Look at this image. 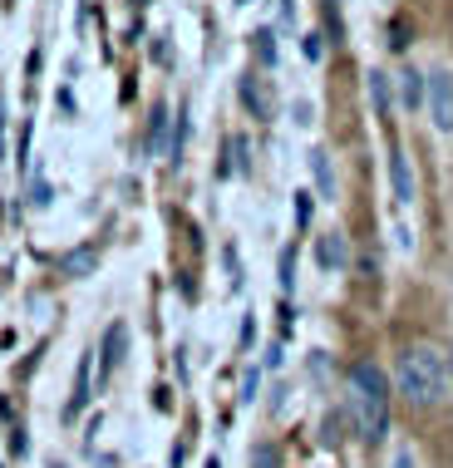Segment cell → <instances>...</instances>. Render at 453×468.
I'll return each instance as SVG.
<instances>
[{
	"label": "cell",
	"instance_id": "obj_4",
	"mask_svg": "<svg viewBox=\"0 0 453 468\" xmlns=\"http://www.w3.org/2000/svg\"><path fill=\"white\" fill-rule=\"evenodd\" d=\"M237 94H242V109L251 119H271V99H267L261 74H242V80H237Z\"/></svg>",
	"mask_w": 453,
	"mask_h": 468
},
{
	"label": "cell",
	"instance_id": "obj_11",
	"mask_svg": "<svg viewBox=\"0 0 453 468\" xmlns=\"http://www.w3.org/2000/svg\"><path fill=\"white\" fill-rule=\"evenodd\" d=\"M370 99H374V113H380V119H395V94H389V74H380V69L370 74Z\"/></svg>",
	"mask_w": 453,
	"mask_h": 468
},
{
	"label": "cell",
	"instance_id": "obj_2",
	"mask_svg": "<svg viewBox=\"0 0 453 468\" xmlns=\"http://www.w3.org/2000/svg\"><path fill=\"white\" fill-rule=\"evenodd\" d=\"M453 385L448 375V356L438 346H405L395 360V395L409 404V410H434V404H444Z\"/></svg>",
	"mask_w": 453,
	"mask_h": 468
},
{
	"label": "cell",
	"instance_id": "obj_18",
	"mask_svg": "<svg viewBox=\"0 0 453 468\" xmlns=\"http://www.w3.org/2000/svg\"><path fill=\"white\" fill-rule=\"evenodd\" d=\"M325 35H331V40H345V25H340L335 0H325Z\"/></svg>",
	"mask_w": 453,
	"mask_h": 468
},
{
	"label": "cell",
	"instance_id": "obj_26",
	"mask_svg": "<svg viewBox=\"0 0 453 468\" xmlns=\"http://www.w3.org/2000/svg\"><path fill=\"white\" fill-rule=\"evenodd\" d=\"M0 133H5V94H0Z\"/></svg>",
	"mask_w": 453,
	"mask_h": 468
},
{
	"label": "cell",
	"instance_id": "obj_9",
	"mask_svg": "<svg viewBox=\"0 0 453 468\" xmlns=\"http://www.w3.org/2000/svg\"><path fill=\"white\" fill-rule=\"evenodd\" d=\"M316 267L321 271H345V237L340 232L316 237Z\"/></svg>",
	"mask_w": 453,
	"mask_h": 468
},
{
	"label": "cell",
	"instance_id": "obj_12",
	"mask_svg": "<svg viewBox=\"0 0 453 468\" xmlns=\"http://www.w3.org/2000/svg\"><path fill=\"white\" fill-rule=\"evenodd\" d=\"M99 267V247H79V251H69L65 261H59V271L65 276H90Z\"/></svg>",
	"mask_w": 453,
	"mask_h": 468
},
{
	"label": "cell",
	"instance_id": "obj_3",
	"mask_svg": "<svg viewBox=\"0 0 453 468\" xmlns=\"http://www.w3.org/2000/svg\"><path fill=\"white\" fill-rule=\"evenodd\" d=\"M424 109H429V119H434L438 133H453V74H448V69H434V74H429Z\"/></svg>",
	"mask_w": 453,
	"mask_h": 468
},
{
	"label": "cell",
	"instance_id": "obj_21",
	"mask_svg": "<svg viewBox=\"0 0 453 468\" xmlns=\"http://www.w3.org/2000/svg\"><path fill=\"white\" fill-rule=\"evenodd\" d=\"M296 222H300V232L311 227V193H296Z\"/></svg>",
	"mask_w": 453,
	"mask_h": 468
},
{
	"label": "cell",
	"instance_id": "obj_8",
	"mask_svg": "<svg viewBox=\"0 0 453 468\" xmlns=\"http://www.w3.org/2000/svg\"><path fill=\"white\" fill-rule=\"evenodd\" d=\"M424 94H429V74H419V69H399V104H405L409 113L414 109H424Z\"/></svg>",
	"mask_w": 453,
	"mask_h": 468
},
{
	"label": "cell",
	"instance_id": "obj_10",
	"mask_svg": "<svg viewBox=\"0 0 453 468\" xmlns=\"http://www.w3.org/2000/svg\"><path fill=\"white\" fill-rule=\"evenodd\" d=\"M90 375H94V360L90 356H79V370H74V395H69V404H65V420H74V414L84 410V404H90Z\"/></svg>",
	"mask_w": 453,
	"mask_h": 468
},
{
	"label": "cell",
	"instance_id": "obj_15",
	"mask_svg": "<svg viewBox=\"0 0 453 468\" xmlns=\"http://www.w3.org/2000/svg\"><path fill=\"white\" fill-rule=\"evenodd\" d=\"M251 468H281V449H276V444H257V449H251Z\"/></svg>",
	"mask_w": 453,
	"mask_h": 468
},
{
	"label": "cell",
	"instance_id": "obj_20",
	"mask_svg": "<svg viewBox=\"0 0 453 468\" xmlns=\"http://www.w3.org/2000/svg\"><path fill=\"white\" fill-rule=\"evenodd\" d=\"M257 385H261V375H257V370H247V375H242V395H237V399L251 404V399H257Z\"/></svg>",
	"mask_w": 453,
	"mask_h": 468
},
{
	"label": "cell",
	"instance_id": "obj_24",
	"mask_svg": "<svg viewBox=\"0 0 453 468\" xmlns=\"http://www.w3.org/2000/svg\"><path fill=\"white\" fill-rule=\"evenodd\" d=\"M281 410H286V385H276L271 389V414H281Z\"/></svg>",
	"mask_w": 453,
	"mask_h": 468
},
{
	"label": "cell",
	"instance_id": "obj_23",
	"mask_svg": "<svg viewBox=\"0 0 453 468\" xmlns=\"http://www.w3.org/2000/svg\"><path fill=\"white\" fill-rule=\"evenodd\" d=\"M389 468H414V453L399 444V449H395V463H389Z\"/></svg>",
	"mask_w": 453,
	"mask_h": 468
},
{
	"label": "cell",
	"instance_id": "obj_25",
	"mask_svg": "<svg viewBox=\"0 0 453 468\" xmlns=\"http://www.w3.org/2000/svg\"><path fill=\"white\" fill-rule=\"evenodd\" d=\"M281 20H286V25H296V0H281Z\"/></svg>",
	"mask_w": 453,
	"mask_h": 468
},
{
	"label": "cell",
	"instance_id": "obj_7",
	"mask_svg": "<svg viewBox=\"0 0 453 468\" xmlns=\"http://www.w3.org/2000/svg\"><path fill=\"white\" fill-rule=\"evenodd\" d=\"M306 163H311V178H316V193L325 202H335V163H331V154H325V148H311Z\"/></svg>",
	"mask_w": 453,
	"mask_h": 468
},
{
	"label": "cell",
	"instance_id": "obj_13",
	"mask_svg": "<svg viewBox=\"0 0 453 468\" xmlns=\"http://www.w3.org/2000/svg\"><path fill=\"white\" fill-rule=\"evenodd\" d=\"M325 49H331V35H321V30H306V35H300V55H306L311 65H321Z\"/></svg>",
	"mask_w": 453,
	"mask_h": 468
},
{
	"label": "cell",
	"instance_id": "obj_5",
	"mask_svg": "<svg viewBox=\"0 0 453 468\" xmlns=\"http://www.w3.org/2000/svg\"><path fill=\"white\" fill-rule=\"evenodd\" d=\"M389 187H395V202H414V173L399 144H389Z\"/></svg>",
	"mask_w": 453,
	"mask_h": 468
},
{
	"label": "cell",
	"instance_id": "obj_1",
	"mask_svg": "<svg viewBox=\"0 0 453 468\" xmlns=\"http://www.w3.org/2000/svg\"><path fill=\"white\" fill-rule=\"evenodd\" d=\"M389 414H395V385L374 360H360L345 375V424L360 434V444H385Z\"/></svg>",
	"mask_w": 453,
	"mask_h": 468
},
{
	"label": "cell",
	"instance_id": "obj_14",
	"mask_svg": "<svg viewBox=\"0 0 453 468\" xmlns=\"http://www.w3.org/2000/svg\"><path fill=\"white\" fill-rule=\"evenodd\" d=\"M251 40H257V59H261V65L276 69V59H281V49H276V35H271V30H257Z\"/></svg>",
	"mask_w": 453,
	"mask_h": 468
},
{
	"label": "cell",
	"instance_id": "obj_19",
	"mask_svg": "<svg viewBox=\"0 0 453 468\" xmlns=\"http://www.w3.org/2000/svg\"><path fill=\"white\" fill-rule=\"evenodd\" d=\"M281 286H286V291L296 286V251H291V247L281 251Z\"/></svg>",
	"mask_w": 453,
	"mask_h": 468
},
{
	"label": "cell",
	"instance_id": "obj_17",
	"mask_svg": "<svg viewBox=\"0 0 453 468\" xmlns=\"http://www.w3.org/2000/svg\"><path fill=\"white\" fill-rule=\"evenodd\" d=\"M389 49H409V20L405 16L389 20Z\"/></svg>",
	"mask_w": 453,
	"mask_h": 468
},
{
	"label": "cell",
	"instance_id": "obj_22",
	"mask_svg": "<svg viewBox=\"0 0 453 468\" xmlns=\"http://www.w3.org/2000/svg\"><path fill=\"white\" fill-rule=\"evenodd\" d=\"M49 197H55V193H49V183H35V187H30V202H35V207H49Z\"/></svg>",
	"mask_w": 453,
	"mask_h": 468
},
{
	"label": "cell",
	"instance_id": "obj_6",
	"mask_svg": "<svg viewBox=\"0 0 453 468\" xmlns=\"http://www.w3.org/2000/svg\"><path fill=\"white\" fill-rule=\"evenodd\" d=\"M123 350H129V325L113 321L104 331V360H99V375H113L123 365Z\"/></svg>",
	"mask_w": 453,
	"mask_h": 468
},
{
	"label": "cell",
	"instance_id": "obj_16",
	"mask_svg": "<svg viewBox=\"0 0 453 468\" xmlns=\"http://www.w3.org/2000/svg\"><path fill=\"white\" fill-rule=\"evenodd\" d=\"M163 133H168V109H153V123H148V148H163Z\"/></svg>",
	"mask_w": 453,
	"mask_h": 468
}]
</instances>
